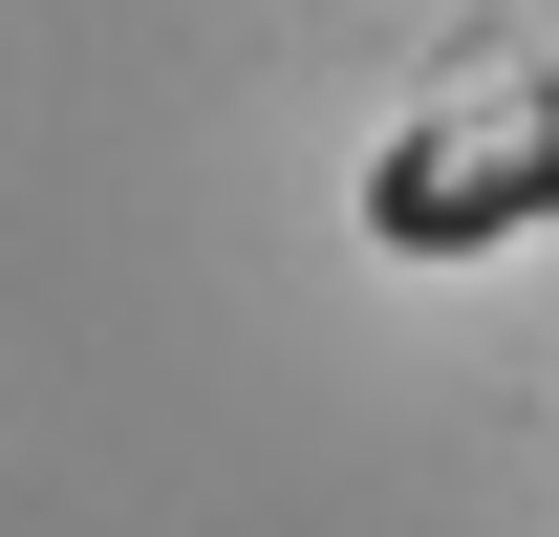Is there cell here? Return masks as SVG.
<instances>
[{
	"instance_id": "obj_1",
	"label": "cell",
	"mask_w": 559,
	"mask_h": 537,
	"mask_svg": "<svg viewBox=\"0 0 559 537\" xmlns=\"http://www.w3.org/2000/svg\"><path fill=\"white\" fill-rule=\"evenodd\" d=\"M538 215H559V86L430 108V130H388V172H366V237H388V259H474V237H538Z\"/></svg>"
}]
</instances>
